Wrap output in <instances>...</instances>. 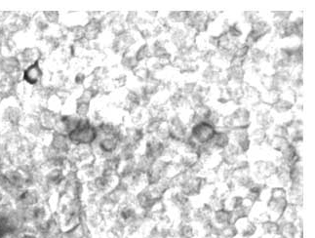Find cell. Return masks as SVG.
I'll list each match as a JSON object with an SVG mask.
<instances>
[{
    "label": "cell",
    "instance_id": "obj_2",
    "mask_svg": "<svg viewBox=\"0 0 315 238\" xmlns=\"http://www.w3.org/2000/svg\"><path fill=\"white\" fill-rule=\"evenodd\" d=\"M230 115L234 122V129L235 128L249 129L250 117H251L249 109L246 108H237Z\"/></svg>",
    "mask_w": 315,
    "mask_h": 238
},
{
    "label": "cell",
    "instance_id": "obj_7",
    "mask_svg": "<svg viewBox=\"0 0 315 238\" xmlns=\"http://www.w3.org/2000/svg\"><path fill=\"white\" fill-rule=\"evenodd\" d=\"M135 76L139 80H141L142 82H146L150 80L153 75V73L151 72V70H149L146 67H138L137 69L133 70Z\"/></svg>",
    "mask_w": 315,
    "mask_h": 238
},
{
    "label": "cell",
    "instance_id": "obj_4",
    "mask_svg": "<svg viewBox=\"0 0 315 238\" xmlns=\"http://www.w3.org/2000/svg\"><path fill=\"white\" fill-rule=\"evenodd\" d=\"M294 107V104H292L291 102L285 101V100L279 99L275 105L271 107V109L276 111L278 114L281 113H287L290 112Z\"/></svg>",
    "mask_w": 315,
    "mask_h": 238
},
{
    "label": "cell",
    "instance_id": "obj_1",
    "mask_svg": "<svg viewBox=\"0 0 315 238\" xmlns=\"http://www.w3.org/2000/svg\"><path fill=\"white\" fill-rule=\"evenodd\" d=\"M215 133L216 128L205 121L193 125L191 128V137L199 146L208 144L213 138Z\"/></svg>",
    "mask_w": 315,
    "mask_h": 238
},
{
    "label": "cell",
    "instance_id": "obj_5",
    "mask_svg": "<svg viewBox=\"0 0 315 238\" xmlns=\"http://www.w3.org/2000/svg\"><path fill=\"white\" fill-rule=\"evenodd\" d=\"M152 57H153V52L148 44H143L136 51V59L138 60L139 63L143 62V61H148Z\"/></svg>",
    "mask_w": 315,
    "mask_h": 238
},
{
    "label": "cell",
    "instance_id": "obj_3",
    "mask_svg": "<svg viewBox=\"0 0 315 238\" xmlns=\"http://www.w3.org/2000/svg\"><path fill=\"white\" fill-rule=\"evenodd\" d=\"M267 143L272 149L278 152H282L290 145V142L287 138H280L275 136H272L271 139H267Z\"/></svg>",
    "mask_w": 315,
    "mask_h": 238
},
{
    "label": "cell",
    "instance_id": "obj_8",
    "mask_svg": "<svg viewBox=\"0 0 315 238\" xmlns=\"http://www.w3.org/2000/svg\"><path fill=\"white\" fill-rule=\"evenodd\" d=\"M186 20V12H172L169 14L168 21L170 23H184V21Z\"/></svg>",
    "mask_w": 315,
    "mask_h": 238
},
{
    "label": "cell",
    "instance_id": "obj_6",
    "mask_svg": "<svg viewBox=\"0 0 315 238\" xmlns=\"http://www.w3.org/2000/svg\"><path fill=\"white\" fill-rule=\"evenodd\" d=\"M40 76V72L38 68L36 67V65L31 66V68H29V70H26L25 72V78L27 81L31 84H35Z\"/></svg>",
    "mask_w": 315,
    "mask_h": 238
}]
</instances>
